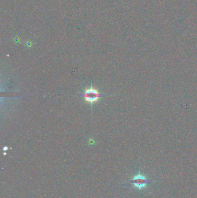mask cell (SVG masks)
Segmentation results:
<instances>
[{
    "label": "cell",
    "mask_w": 197,
    "mask_h": 198,
    "mask_svg": "<svg viewBox=\"0 0 197 198\" xmlns=\"http://www.w3.org/2000/svg\"><path fill=\"white\" fill-rule=\"evenodd\" d=\"M151 181L149 180L146 175H142L140 171L138 174L133 176L130 181V183L133 186L138 189H142L146 188L148 184Z\"/></svg>",
    "instance_id": "1"
},
{
    "label": "cell",
    "mask_w": 197,
    "mask_h": 198,
    "mask_svg": "<svg viewBox=\"0 0 197 198\" xmlns=\"http://www.w3.org/2000/svg\"><path fill=\"white\" fill-rule=\"evenodd\" d=\"M101 96V94L99 92L98 90L93 87V85H91L88 89H86L82 95V97L85 99V100L90 103L92 107L93 104L97 101Z\"/></svg>",
    "instance_id": "2"
}]
</instances>
